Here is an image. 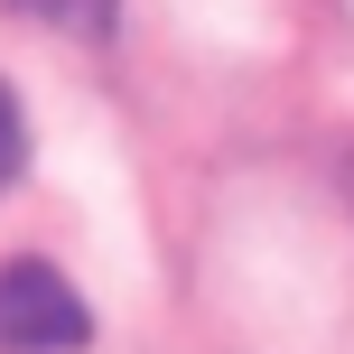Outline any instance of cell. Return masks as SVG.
Instances as JSON below:
<instances>
[{
	"instance_id": "cell-1",
	"label": "cell",
	"mask_w": 354,
	"mask_h": 354,
	"mask_svg": "<svg viewBox=\"0 0 354 354\" xmlns=\"http://www.w3.org/2000/svg\"><path fill=\"white\" fill-rule=\"evenodd\" d=\"M93 345V308L56 261H10L0 270V354H75Z\"/></svg>"
},
{
	"instance_id": "cell-2",
	"label": "cell",
	"mask_w": 354,
	"mask_h": 354,
	"mask_svg": "<svg viewBox=\"0 0 354 354\" xmlns=\"http://www.w3.org/2000/svg\"><path fill=\"white\" fill-rule=\"evenodd\" d=\"M10 10L37 19V28H66V37H112L122 0H10Z\"/></svg>"
},
{
	"instance_id": "cell-3",
	"label": "cell",
	"mask_w": 354,
	"mask_h": 354,
	"mask_svg": "<svg viewBox=\"0 0 354 354\" xmlns=\"http://www.w3.org/2000/svg\"><path fill=\"white\" fill-rule=\"evenodd\" d=\"M19 168H28V112H19V93L0 84V187H10Z\"/></svg>"
}]
</instances>
